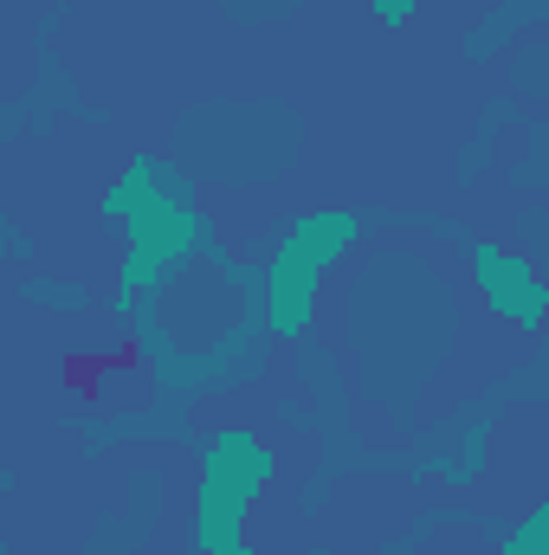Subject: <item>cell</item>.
<instances>
[{
	"mask_svg": "<svg viewBox=\"0 0 549 555\" xmlns=\"http://www.w3.org/2000/svg\"><path fill=\"white\" fill-rule=\"evenodd\" d=\"M137 343H124V349H111V356H65V388H98V375H111V369H137Z\"/></svg>",
	"mask_w": 549,
	"mask_h": 555,
	"instance_id": "1",
	"label": "cell"
}]
</instances>
